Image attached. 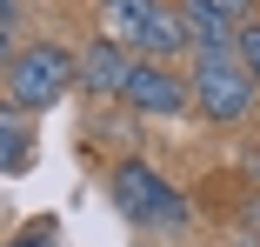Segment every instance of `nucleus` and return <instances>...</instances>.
<instances>
[{
  "label": "nucleus",
  "mask_w": 260,
  "mask_h": 247,
  "mask_svg": "<svg viewBox=\"0 0 260 247\" xmlns=\"http://www.w3.org/2000/svg\"><path fill=\"white\" fill-rule=\"evenodd\" d=\"M74 87V54L54 40H34V47H14V60L0 67V94H7L14 114H47Z\"/></svg>",
  "instance_id": "nucleus-1"
},
{
  "label": "nucleus",
  "mask_w": 260,
  "mask_h": 247,
  "mask_svg": "<svg viewBox=\"0 0 260 247\" xmlns=\"http://www.w3.org/2000/svg\"><path fill=\"white\" fill-rule=\"evenodd\" d=\"M153 7H160V0H107V7H100V34H107L114 47H127V54H140Z\"/></svg>",
  "instance_id": "nucleus-7"
},
{
  "label": "nucleus",
  "mask_w": 260,
  "mask_h": 247,
  "mask_svg": "<svg viewBox=\"0 0 260 247\" xmlns=\"http://www.w3.org/2000/svg\"><path fill=\"white\" fill-rule=\"evenodd\" d=\"M214 7H227V14H234V20H240V7H247V0H214Z\"/></svg>",
  "instance_id": "nucleus-14"
},
{
  "label": "nucleus",
  "mask_w": 260,
  "mask_h": 247,
  "mask_svg": "<svg viewBox=\"0 0 260 247\" xmlns=\"http://www.w3.org/2000/svg\"><path fill=\"white\" fill-rule=\"evenodd\" d=\"M107 187H114V207L127 221H140V227H180L187 221V194L160 167H147V161H120Z\"/></svg>",
  "instance_id": "nucleus-3"
},
{
  "label": "nucleus",
  "mask_w": 260,
  "mask_h": 247,
  "mask_svg": "<svg viewBox=\"0 0 260 247\" xmlns=\"http://www.w3.org/2000/svg\"><path fill=\"white\" fill-rule=\"evenodd\" d=\"M187 94H193V107L214 120V127H240V120H253V107H260V87L247 80V67H240L234 54H193Z\"/></svg>",
  "instance_id": "nucleus-2"
},
{
  "label": "nucleus",
  "mask_w": 260,
  "mask_h": 247,
  "mask_svg": "<svg viewBox=\"0 0 260 247\" xmlns=\"http://www.w3.org/2000/svg\"><path fill=\"white\" fill-rule=\"evenodd\" d=\"M127 47H114L107 34L100 40H87L80 54H74V87H87L93 101H120V80H127Z\"/></svg>",
  "instance_id": "nucleus-5"
},
{
  "label": "nucleus",
  "mask_w": 260,
  "mask_h": 247,
  "mask_svg": "<svg viewBox=\"0 0 260 247\" xmlns=\"http://www.w3.org/2000/svg\"><path fill=\"white\" fill-rule=\"evenodd\" d=\"M120 101L147 120H167V114H187V74H174L167 60H127V80H120Z\"/></svg>",
  "instance_id": "nucleus-4"
},
{
  "label": "nucleus",
  "mask_w": 260,
  "mask_h": 247,
  "mask_svg": "<svg viewBox=\"0 0 260 247\" xmlns=\"http://www.w3.org/2000/svg\"><path fill=\"white\" fill-rule=\"evenodd\" d=\"M234 60H240L247 80L260 87V20H240V27H234Z\"/></svg>",
  "instance_id": "nucleus-10"
},
{
  "label": "nucleus",
  "mask_w": 260,
  "mask_h": 247,
  "mask_svg": "<svg viewBox=\"0 0 260 247\" xmlns=\"http://www.w3.org/2000/svg\"><path fill=\"white\" fill-rule=\"evenodd\" d=\"M187 54V27H180V7H167V0H160V7H153V20H147V40H140V54L134 60H180Z\"/></svg>",
  "instance_id": "nucleus-8"
},
{
  "label": "nucleus",
  "mask_w": 260,
  "mask_h": 247,
  "mask_svg": "<svg viewBox=\"0 0 260 247\" xmlns=\"http://www.w3.org/2000/svg\"><path fill=\"white\" fill-rule=\"evenodd\" d=\"M34 167V120L0 107V174H27Z\"/></svg>",
  "instance_id": "nucleus-9"
},
{
  "label": "nucleus",
  "mask_w": 260,
  "mask_h": 247,
  "mask_svg": "<svg viewBox=\"0 0 260 247\" xmlns=\"http://www.w3.org/2000/svg\"><path fill=\"white\" fill-rule=\"evenodd\" d=\"M47 240H54V221H40V227H20L7 247H47Z\"/></svg>",
  "instance_id": "nucleus-11"
},
{
  "label": "nucleus",
  "mask_w": 260,
  "mask_h": 247,
  "mask_svg": "<svg viewBox=\"0 0 260 247\" xmlns=\"http://www.w3.org/2000/svg\"><path fill=\"white\" fill-rule=\"evenodd\" d=\"M14 47H20V40H14V20H0V67L14 60Z\"/></svg>",
  "instance_id": "nucleus-12"
},
{
  "label": "nucleus",
  "mask_w": 260,
  "mask_h": 247,
  "mask_svg": "<svg viewBox=\"0 0 260 247\" xmlns=\"http://www.w3.org/2000/svg\"><path fill=\"white\" fill-rule=\"evenodd\" d=\"M253 227H260V201H253Z\"/></svg>",
  "instance_id": "nucleus-15"
},
{
  "label": "nucleus",
  "mask_w": 260,
  "mask_h": 247,
  "mask_svg": "<svg viewBox=\"0 0 260 247\" xmlns=\"http://www.w3.org/2000/svg\"><path fill=\"white\" fill-rule=\"evenodd\" d=\"M14 14H20V0H0V20H14Z\"/></svg>",
  "instance_id": "nucleus-13"
},
{
  "label": "nucleus",
  "mask_w": 260,
  "mask_h": 247,
  "mask_svg": "<svg viewBox=\"0 0 260 247\" xmlns=\"http://www.w3.org/2000/svg\"><path fill=\"white\" fill-rule=\"evenodd\" d=\"M180 27H187V54H234V14L214 0H180Z\"/></svg>",
  "instance_id": "nucleus-6"
}]
</instances>
